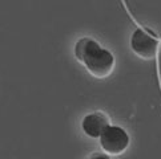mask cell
<instances>
[{"label":"cell","instance_id":"obj_2","mask_svg":"<svg viewBox=\"0 0 161 159\" xmlns=\"http://www.w3.org/2000/svg\"><path fill=\"white\" fill-rule=\"evenodd\" d=\"M129 134L120 126H109L100 135V146L108 155H120L129 146Z\"/></svg>","mask_w":161,"mask_h":159},{"label":"cell","instance_id":"obj_4","mask_svg":"<svg viewBox=\"0 0 161 159\" xmlns=\"http://www.w3.org/2000/svg\"><path fill=\"white\" fill-rule=\"evenodd\" d=\"M109 126V118L103 111L89 113L83 118L81 129L89 138H100L103 131Z\"/></svg>","mask_w":161,"mask_h":159},{"label":"cell","instance_id":"obj_1","mask_svg":"<svg viewBox=\"0 0 161 159\" xmlns=\"http://www.w3.org/2000/svg\"><path fill=\"white\" fill-rule=\"evenodd\" d=\"M75 57L77 59L80 64L88 70L89 74L95 78H105L113 72L114 56L111 50L105 49L104 47L91 37H81L75 44L73 49Z\"/></svg>","mask_w":161,"mask_h":159},{"label":"cell","instance_id":"obj_3","mask_svg":"<svg viewBox=\"0 0 161 159\" xmlns=\"http://www.w3.org/2000/svg\"><path fill=\"white\" fill-rule=\"evenodd\" d=\"M130 48L136 56L142 60H153L156 59L158 52V40L149 35L147 31L137 28L132 33L130 37Z\"/></svg>","mask_w":161,"mask_h":159},{"label":"cell","instance_id":"obj_5","mask_svg":"<svg viewBox=\"0 0 161 159\" xmlns=\"http://www.w3.org/2000/svg\"><path fill=\"white\" fill-rule=\"evenodd\" d=\"M87 159H111V158H109L107 152L105 154H103V152H92Z\"/></svg>","mask_w":161,"mask_h":159}]
</instances>
